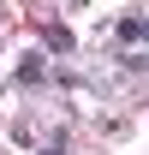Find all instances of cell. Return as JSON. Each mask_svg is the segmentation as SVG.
<instances>
[{
    "instance_id": "1",
    "label": "cell",
    "mask_w": 149,
    "mask_h": 155,
    "mask_svg": "<svg viewBox=\"0 0 149 155\" xmlns=\"http://www.w3.org/2000/svg\"><path fill=\"white\" fill-rule=\"evenodd\" d=\"M42 155H66V143H60V137H54V143H48V149H42Z\"/></svg>"
}]
</instances>
